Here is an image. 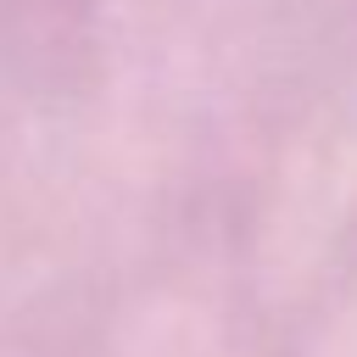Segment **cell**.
<instances>
[]
</instances>
